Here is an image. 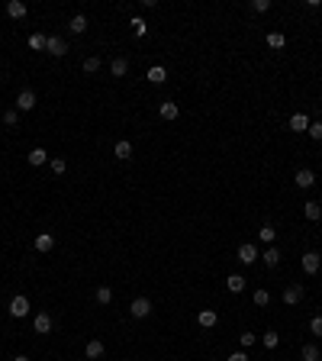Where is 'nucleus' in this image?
<instances>
[{"label": "nucleus", "mask_w": 322, "mask_h": 361, "mask_svg": "<svg viewBox=\"0 0 322 361\" xmlns=\"http://www.w3.org/2000/svg\"><path fill=\"white\" fill-rule=\"evenodd\" d=\"M197 323H200L203 329H213V326L219 323V313L216 310H200V313H197Z\"/></svg>", "instance_id": "f8f14e48"}, {"label": "nucleus", "mask_w": 322, "mask_h": 361, "mask_svg": "<svg viewBox=\"0 0 322 361\" xmlns=\"http://www.w3.org/2000/svg\"><path fill=\"white\" fill-rule=\"evenodd\" d=\"M49 168H52V171L61 178V174L68 171V161H65V158H49Z\"/></svg>", "instance_id": "cd10ccee"}, {"label": "nucleus", "mask_w": 322, "mask_h": 361, "mask_svg": "<svg viewBox=\"0 0 322 361\" xmlns=\"http://www.w3.org/2000/svg\"><path fill=\"white\" fill-rule=\"evenodd\" d=\"M26 161H29L32 168H39V165H49V152H45V148H29V155H26Z\"/></svg>", "instance_id": "9d476101"}, {"label": "nucleus", "mask_w": 322, "mask_h": 361, "mask_svg": "<svg viewBox=\"0 0 322 361\" xmlns=\"http://www.w3.org/2000/svg\"><path fill=\"white\" fill-rule=\"evenodd\" d=\"M100 355H104V342H100V339H91V342L84 345V358L87 361H97Z\"/></svg>", "instance_id": "4468645a"}, {"label": "nucleus", "mask_w": 322, "mask_h": 361, "mask_svg": "<svg viewBox=\"0 0 322 361\" xmlns=\"http://www.w3.org/2000/svg\"><path fill=\"white\" fill-rule=\"evenodd\" d=\"M97 68H100V58H97V55L84 58V71H87V74H94V71H97Z\"/></svg>", "instance_id": "72a5a7b5"}, {"label": "nucleus", "mask_w": 322, "mask_h": 361, "mask_svg": "<svg viewBox=\"0 0 322 361\" xmlns=\"http://www.w3.org/2000/svg\"><path fill=\"white\" fill-rule=\"evenodd\" d=\"M129 26H132V32H135V36H145V32H148V23H145V19H142V16H132V23H129Z\"/></svg>", "instance_id": "b1692460"}, {"label": "nucleus", "mask_w": 322, "mask_h": 361, "mask_svg": "<svg viewBox=\"0 0 322 361\" xmlns=\"http://www.w3.org/2000/svg\"><path fill=\"white\" fill-rule=\"evenodd\" d=\"M274 236H277V229H274V226H268V223H264V226L261 229H258V239H261V242H274Z\"/></svg>", "instance_id": "a878e982"}, {"label": "nucleus", "mask_w": 322, "mask_h": 361, "mask_svg": "<svg viewBox=\"0 0 322 361\" xmlns=\"http://www.w3.org/2000/svg\"><path fill=\"white\" fill-rule=\"evenodd\" d=\"M258 258H261V255H258V248H255V245H248V242H245V245H238V261H242V264H255Z\"/></svg>", "instance_id": "39448f33"}, {"label": "nucleus", "mask_w": 322, "mask_h": 361, "mask_svg": "<svg viewBox=\"0 0 322 361\" xmlns=\"http://www.w3.org/2000/svg\"><path fill=\"white\" fill-rule=\"evenodd\" d=\"M264 264H268V268H277L280 264V251L277 248H264Z\"/></svg>", "instance_id": "393cba45"}, {"label": "nucleus", "mask_w": 322, "mask_h": 361, "mask_svg": "<svg viewBox=\"0 0 322 361\" xmlns=\"http://www.w3.org/2000/svg\"><path fill=\"white\" fill-rule=\"evenodd\" d=\"M300 264H303V271H306V274H316V271L322 268V258L316 255V251H306V255H303V261H300Z\"/></svg>", "instance_id": "6e6552de"}, {"label": "nucleus", "mask_w": 322, "mask_h": 361, "mask_svg": "<svg viewBox=\"0 0 322 361\" xmlns=\"http://www.w3.org/2000/svg\"><path fill=\"white\" fill-rule=\"evenodd\" d=\"M306 132H310L313 142H322V122H310V129H306Z\"/></svg>", "instance_id": "c756f323"}, {"label": "nucleus", "mask_w": 322, "mask_h": 361, "mask_svg": "<svg viewBox=\"0 0 322 361\" xmlns=\"http://www.w3.org/2000/svg\"><path fill=\"white\" fill-rule=\"evenodd\" d=\"M6 16H10V19H23V16H26V3L10 0V3H6Z\"/></svg>", "instance_id": "6ab92c4d"}, {"label": "nucleus", "mask_w": 322, "mask_h": 361, "mask_svg": "<svg viewBox=\"0 0 322 361\" xmlns=\"http://www.w3.org/2000/svg\"><path fill=\"white\" fill-rule=\"evenodd\" d=\"M255 303H258V306H268V303H271V294H268L264 287H261V290H255Z\"/></svg>", "instance_id": "f704fd0d"}, {"label": "nucleus", "mask_w": 322, "mask_h": 361, "mask_svg": "<svg viewBox=\"0 0 322 361\" xmlns=\"http://www.w3.org/2000/svg\"><path fill=\"white\" fill-rule=\"evenodd\" d=\"M126 71H129V58H113L109 61V74H113V78H126Z\"/></svg>", "instance_id": "2eb2a0df"}, {"label": "nucleus", "mask_w": 322, "mask_h": 361, "mask_svg": "<svg viewBox=\"0 0 322 361\" xmlns=\"http://www.w3.org/2000/svg\"><path fill=\"white\" fill-rule=\"evenodd\" d=\"M225 361H248V355H245V352H232V355L225 358Z\"/></svg>", "instance_id": "58836bf2"}, {"label": "nucleus", "mask_w": 322, "mask_h": 361, "mask_svg": "<svg viewBox=\"0 0 322 361\" xmlns=\"http://www.w3.org/2000/svg\"><path fill=\"white\" fill-rule=\"evenodd\" d=\"M284 42H287L284 32H268V45L271 49H284Z\"/></svg>", "instance_id": "c85d7f7f"}, {"label": "nucleus", "mask_w": 322, "mask_h": 361, "mask_svg": "<svg viewBox=\"0 0 322 361\" xmlns=\"http://www.w3.org/2000/svg\"><path fill=\"white\" fill-rule=\"evenodd\" d=\"M310 332H313V336H322V316H313L310 319Z\"/></svg>", "instance_id": "c9c22d12"}, {"label": "nucleus", "mask_w": 322, "mask_h": 361, "mask_svg": "<svg viewBox=\"0 0 322 361\" xmlns=\"http://www.w3.org/2000/svg\"><path fill=\"white\" fill-rule=\"evenodd\" d=\"M36 107V94L32 91H19V97H16V110L19 113H26V110H32Z\"/></svg>", "instance_id": "9b49d317"}, {"label": "nucleus", "mask_w": 322, "mask_h": 361, "mask_svg": "<svg viewBox=\"0 0 322 361\" xmlns=\"http://www.w3.org/2000/svg\"><path fill=\"white\" fill-rule=\"evenodd\" d=\"M225 287H229V294H242V290H245V277L242 274H229Z\"/></svg>", "instance_id": "4be33fe9"}, {"label": "nucleus", "mask_w": 322, "mask_h": 361, "mask_svg": "<svg viewBox=\"0 0 322 361\" xmlns=\"http://www.w3.org/2000/svg\"><path fill=\"white\" fill-rule=\"evenodd\" d=\"M251 10H255V13H268L271 10V0H255V3H251Z\"/></svg>", "instance_id": "e433bc0d"}, {"label": "nucleus", "mask_w": 322, "mask_h": 361, "mask_svg": "<svg viewBox=\"0 0 322 361\" xmlns=\"http://www.w3.org/2000/svg\"><path fill=\"white\" fill-rule=\"evenodd\" d=\"M32 313V303H29V297H23V294H16L10 300V316L13 319H26Z\"/></svg>", "instance_id": "f257e3e1"}, {"label": "nucleus", "mask_w": 322, "mask_h": 361, "mask_svg": "<svg viewBox=\"0 0 322 361\" xmlns=\"http://www.w3.org/2000/svg\"><path fill=\"white\" fill-rule=\"evenodd\" d=\"M303 216H306V220H313V223H316L319 216H322V207H319L316 200H306V203H303Z\"/></svg>", "instance_id": "412c9836"}, {"label": "nucleus", "mask_w": 322, "mask_h": 361, "mask_svg": "<svg viewBox=\"0 0 322 361\" xmlns=\"http://www.w3.org/2000/svg\"><path fill=\"white\" fill-rule=\"evenodd\" d=\"M132 152H135V148H132V142H129V139H119V142L113 145V155H116L119 161H129V158H132Z\"/></svg>", "instance_id": "423d86ee"}, {"label": "nucleus", "mask_w": 322, "mask_h": 361, "mask_svg": "<svg viewBox=\"0 0 322 361\" xmlns=\"http://www.w3.org/2000/svg\"><path fill=\"white\" fill-rule=\"evenodd\" d=\"M300 300H303V287H300V284H290V287L284 290V303L287 306H297Z\"/></svg>", "instance_id": "ddd939ff"}, {"label": "nucleus", "mask_w": 322, "mask_h": 361, "mask_svg": "<svg viewBox=\"0 0 322 361\" xmlns=\"http://www.w3.org/2000/svg\"><path fill=\"white\" fill-rule=\"evenodd\" d=\"M277 345H280L277 332H264V349H277Z\"/></svg>", "instance_id": "473e14b6"}, {"label": "nucleus", "mask_w": 322, "mask_h": 361, "mask_svg": "<svg viewBox=\"0 0 322 361\" xmlns=\"http://www.w3.org/2000/svg\"><path fill=\"white\" fill-rule=\"evenodd\" d=\"M32 329H36L39 336H49V332H52V316H49V313H36V319H32Z\"/></svg>", "instance_id": "20e7f679"}, {"label": "nucleus", "mask_w": 322, "mask_h": 361, "mask_svg": "<svg viewBox=\"0 0 322 361\" xmlns=\"http://www.w3.org/2000/svg\"><path fill=\"white\" fill-rule=\"evenodd\" d=\"M293 181H297V187H300V190H310L313 184H316V174H313L310 168H300V171H297V178H293Z\"/></svg>", "instance_id": "1a4fd4ad"}, {"label": "nucleus", "mask_w": 322, "mask_h": 361, "mask_svg": "<svg viewBox=\"0 0 322 361\" xmlns=\"http://www.w3.org/2000/svg\"><path fill=\"white\" fill-rule=\"evenodd\" d=\"M45 39H49V36H42V32H32V36H29V49H32V52H42V49H45Z\"/></svg>", "instance_id": "5701e85b"}, {"label": "nucleus", "mask_w": 322, "mask_h": 361, "mask_svg": "<svg viewBox=\"0 0 322 361\" xmlns=\"http://www.w3.org/2000/svg\"><path fill=\"white\" fill-rule=\"evenodd\" d=\"M97 303H113V290L109 287H97Z\"/></svg>", "instance_id": "2f4dec72"}, {"label": "nucleus", "mask_w": 322, "mask_h": 361, "mask_svg": "<svg viewBox=\"0 0 322 361\" xmlns=\"http://www.w3.org/2000/svg\"><path fill=\"white\" fill-rule=\"evenodd\" d=\"M148 81H152V84H164V81H168V68H164V65L148 68Z\"/></svg>", "instance_id": "aec40b11"}, {"label": "nucleus", "mask_w": 322, "mask_h": 361, "mask_svg": "<svg viewBox=\"0 0 322 361\" xmlns=\"http://www.w3.org/2000/svg\"><path fill=\"white\" fill-rule=\"evenodd\" d=\"M300 358L303 361H319V349L316 345H303V349H300Z\"/></svg>", "instance_id": "bb28decb"}, {"label": "nucleus", "mask_w": 322, "mask_h": 361, "mask_svg": "<svg viewBox=\"0 0 322 361\" xmlns=\"http://www.w3.org/2000/svg\"><path fill=\"white\" fill-rule=\"evenodd\" d=\"M255 342H258V336H255V332H242V349H251Z\"/></svg>", "instance_id": "4c0bfd02"}, {"label": "nucleus", "mask_w": 322, "mask_h": 361, "mask_svg": "<svg viewBox=\"0 0 322 361\" xmlns=\"http://www.w3.org/2000/svg\"><path fill=\"white\" fill-rule=\"evenodd\" d=\"M3 122H6L10 129H13V126H19V110H6V113H3Z\"/></svg>", "instance_id": "7c9ffc66"}, {"label": "nucleus", "mask_w": 322, "mask_h": 361, "mask_svg": "<svg viewBox=\"0 0 322 361\" xmlns=\"http://www.w3.org/2000/svg\"><path fill=\"white\" fill-rule=\"evenodd\" d=\"M158 113H161V120H177V113H181V110H177V104H174V100H164V104L158 107Z\"/></svg>", "instance_id": "a211bd4d"}, {"label": "nucleus", "mask_w": 322, "mask_h": 361, "mask_svg": "<svg viewBox=\"0 0 322 361\" xmlns=\"http://www.w3.org/2000/svg\"><path fill=\"white\" fill-rule=\"evenodd\" d=\"M129 313H132L135 319H145L148 313H152V300H148V297H135V300L129 303Z\"/></svg>", "instance_id": "f03ea898"}, {"label": "nucleus", "mask_w": 322, "mask_h": 361, "mask_svg": "<svg viewBox=\"0 0 322 361\" xmlns=\"http://www.w3.org/2000/svg\"><path fill=\"white\" fill-rule=\"evenodd\" d=\"M68 29H71L74 36L87 32V16H84V13H74V16H71V23H68Z\"/></svg>", "instance_id": "dca6fc26"}, {"label": "nucleus", "mask_w": 322, "mask_h": 361, "mask_svg": "<svg viewBox=\"0 0 322 361\" xmlns=\"http://www.w3.org/2000/svg\"><path fill=\"white\" fill-rule=\"evenodd\" d=\"M32 248H36L39 255L52 251V248H55V236H52V233H39V236H36V242H32Z\"/></svg>", "instance_id": "7ed1b4c3"}, {"label": "nucleus", "mask_w": 322, "mask_h": 361, "mask_svg": "<svg viewBox=\"0 0 322 361\" xmlns=\"http://www.w3.org/2000/svg\"><path fill=\"white\" fill-rule=\"evenodd\" d=\"M306 129H310L306 113H293V117H290V132H306Z\"/></svg>", "instance_id": "f3484780"}, {"label": "nucleus", "mask_w": 322, "mask_h": 361, "mask_svg": "<svg viewBox=\"0 0 322 361\" xmlns=\"http://www.w3.org/2000/svg\"><path fill=\"white\" fill-rule=\"evenodd\" d=\"M45 52H49V55H65L68 42H65V39H58V36H49V39H45Z\"/></svg>", "instance_id": "0eeeda50"}, {"label": "nucleus", "mask_w": 322, "mask_h": 361, "mask_svg": "<svg viewBox=\"0 0 322 361\" xmlns=\"http://www.w3.org/2000/svg\"><path fill=\"white\" fill-rule=\"evenodd\" d=\"M13 361H32V358H29V355H16Z\"/></svg>", "instance_id": "ea45409f"}]
</instances>
